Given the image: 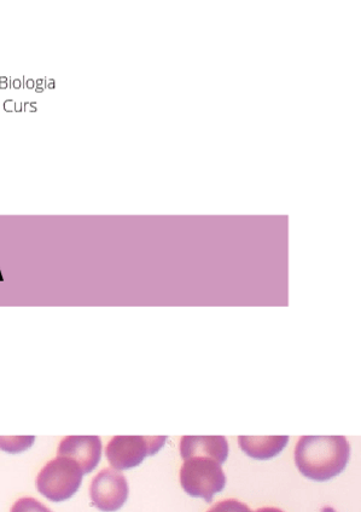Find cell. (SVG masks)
Here are the masks:
<instances>
[{
    "label": "cell",
    "mask_w": 361,
    "mask_h": 512,
    "mask_svg": "<svg viewBox=\"0 0 361 512\" xmlns=\"http://www.w3.org/2000/svg\"><path fill=\"white\" fill-rule=\"evenodd\" d=\"M349 453L345 436H304L295 448L300 473L314 481H328L347 467Z\"/></svg>",
    "instance_id": "cell-1"
},
{
    "label": "cell",
    "mask_w": 361,
    "mask_h": 512,
    "mask_svg": "<svg viewBox=\"0 0 361 512\" xmlns=\"http://www.w3.org/2000/svg\"><path fill=\"white\" fill-rule=\"evenodd\" d=\"M180 484L191 497L203 498L211 503L215 494L224 490L226 476L221 464L213 458L185 459L180 469Z\"/></svg>",
    "instance_id": "cell-2"
},
{
    "label": "cell",
    "mask_w": 361,
    "mask_h": 512,
    "mask_svg": "<svg viewBox=\"0 0 361 512\" xmlns=\"http://www.w3.org/2000/svg\"><path fill=\"white\" fill-rule=\"evenodd\" d=\"M83 476L84 471L72 459L57 456L40 471L37 488L51 502H66L79 491Z\"/></svg>",
    "instance_id": "cell-3"
},
{
    "label": "cell",
    "mask_w": 361,
    "mask_h": 512,
    "mask_svg": "<svg viewBox=\"0 0 361 512\" xmlns=\"http://www.w3.org/2000/svg\"><path fill=\"white\" fill-rule=\"evenodd\" d=\"M165 441V436H115L109 441L106 455L114 469H132L145 458L156 455Z\"/></svg>",
    "instance_id": "cell-4"
},
{
    "label": "cell",
    "mask_w": 361,
    "mask_h": 512,
    "mask_svg": "<svg viewBox=\"0 0 361 512\" xmlns=\"http://www.w3.org/2000/svg\"><path fill=\"white\" fill-rule=\"evenodd\" d=\"M90 496L93 505L104 512H115L128 498L126 477L116 469H104L93 479Z\"/></svg>",
    "instance_id": "cell-5"
},
{
    "label": "cell",
    "mask_w": 361,
    "mask_h": 512,
    "mask_svg": "<svg viewBox=\"0 0 361 512\" xmlns=\"http://www.w3.org/2000/svg\"><path fill=\"white\" fill-rule=\"evenodd\" d=\"M72 459L85 474L95 470L102 457V441L98 436H67L58 446V455Z\"/></svg>",
    "instance_id": "cell-6"
},
{
    "label": "cell",
    "mask_w": 361,
    "mask_h": 512,
    "mask_svg": "<svg viewBox=\"0 0 361 512\" xmlns=\"http://www.w3.org/2000/svg\"><path fill=\"white\" fill-rule=\"evenodd\" d=\"M182 458L208 457L223 464L229 456V444L224 436H184L180 441Z\"/></svg>",
    "instance_id": "cell-7"
},
{
    "label": "cell",
    "mask_w": 361,
    "mask_h": 512,
    "mask_svg": "<svg viewBox=\"0 0 361 512\" xmlns=\"http://www.w3.org/2000/svg\"><path fill=\"white\" fill-rule=\"evenodd\" d=\"M289 441L288 436H241L238 438L241 450L254 459H271L283 451Z\"/></svg>",
    "instance_id": "cell-8"
},
{
    "label": "cell",
    "mask_w": 361,
    "mask_h": 512,
    "mask_svg": "<svg viewBox=\"0 0 361 512\" xmlns=\"http://www.w3.org/2000/svg\"><path fill=\"white\" fill-rule=\"evenodd\" d=\"M11 512H52L34 498H21L14 504Z\"/></svg>",
    "instance_id": "cell-9"
},
{
    "label": "cell",
    "mask_w": 361,
    "mask_h": 512,
    "mask_svg": "<svg viewBox=\"0 0 361 512\" xmlns=\"http://www.w3.org/2000/svg\"><path fill=\"white\" fill-rule=\"evenodd\" d=\"M207 512H255L248 508V506L240 500L226 499L223 502H219L213 505V508Z\"/></svg>",
    "instance_id": "cell-10"
},
{
    "label": "cell",
    "mask_w": 361,
    "mask_h": 512,
    "mask_svg": "<svg viewBox=\"0 0 361 512\" xmlns=\"http://www.w3.org/2000/svg\"><path fill=\"white\" fill-rule=\"evenodd\" d=\"M255 512H284V511H282L281 509H277V508H262V509L256 510Z\"/></svg>",
    "instance_id": "cell-11"
}]
</instances>
